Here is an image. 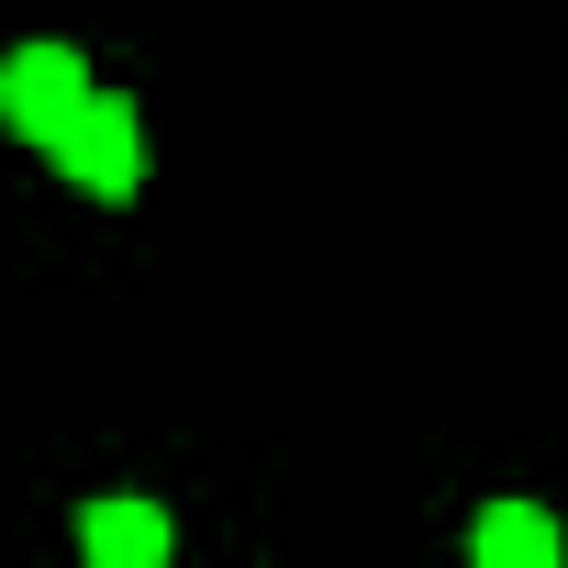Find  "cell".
Segmentation results:
<instances>
[{
    "instance_id": "obj_3",
    "label": "cell",
    "mask_w": 568,
    "mask_h": 568,
    "mask_svg": "<svg viewBox=\"0 0 568 568\" xmlns=\"http://www.w3.org/2000/svg\"><path fill=\"white\" fill-rule=\"evenodd\" d=\"M79 557L90 568H156L168 557V513L156 501H90L79 513Z\"/></svg>"
},
{
    "instance_id": "obj_2",
    "label": "cell",
    "mask_w": 568,
    "mask_h": 568,
    "mask_svg": "<svg viewBox=\"0 0 568 568\" xmlns=\"http://www.w3.org/2000/svg\"><path fill=\"white\" fill-rule=\"evenodd\" d=\"M57 168H68L90 201H123V190L145 179V134H134V101H123V90H90V112L57 134Z\"/></svg>"
},
{
    "instance_id": "obj_4",
    "label": "cell",
    "mask_w": 568,
    "mask_h": 568,
    "mask_svg": "<svg viewBox=\"0 0 568 568\" xmlns=\"http://www.w3.org/2000/svg\"><path fill=\"white\" fill-rule=\"evenodd\" d=\"M468 546H479V568H557V513H535V501H490Z\"/></svg>"
},
{
    "instance_id": "obj_1",
    "label": "cell",
    "mask_w": 568,
    "mask_h": 568,
    "mask_svg": "<svg viewBox=\"0 0 568 568\" xmlns=\"http://www.w3.org/2000/svg\"><path fill=\"white\" fill-rule=\"evenodd\" d=\"M79 112H90V68L68 45H23L12 68H0V123H12L23 145H57Z\"/></svg>"
}]
</instances>
